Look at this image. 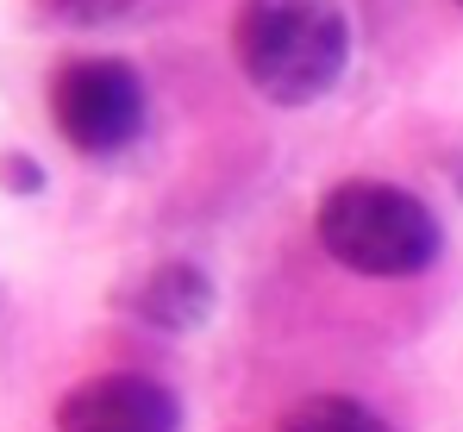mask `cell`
Listing matches in <instances>:
<instances>
[{"label": "cell", "mask_w": 463, "mask_h": 432, "mask_svg": "<svg viewBox=\"0 0 463 432\" xmlns=\"http://www.w3.org/2000/svg\"><path fill=\"white\" fill-rule=\"evenodd\" d=\"M57 432H182V401L156 376L107 370L57 401Z\"/></svg>", "instance_id": "cell-4"}, {"label": "cell", "mask_w": 463, "mask_h": 432, "mask_svg": "<svg viewBox=\"0 0 463 432\" xmlns=\"http://www.w3.org/2000/svg\"><path fill=\"white\" fill-rule=\"evenodd\" d=\"M0 188H19V195H38L44 188V169H38V157H0Z\"/></svg>", "instance_id": "cell-8"}, {"label": "cell", "mask_w": 463, "mask_h": 432, "mask_svg": "<svg viewBox=\"0 0 463 432\" xmlns=\"http://www.w3.org/2000/svg\"><path fill=\"white\" fill-rule=\"evenodd\" d=\"M282 432H388V420L351 395H313L282 420Z\"/></svg>", "instance_id": "cell-6"}, {"label": "cell", "mask_w": 463, "mask_h": 432, "mask_svg": "<svg viewBox=\"0 0 463 432\" xmlns=\"http://www.w3.org/2000/svg\"><path fill=\"white\" fill-rule=\"evenodd\" d=\"M113 307H119L126 320L151 326V332L182 339V332H201V326L213 320L220 288H213V276H207L201 264H188V257H163V264H151V270H138L132 283H119Z\"/></svg>", "instance_id": "cell-5"}, {"label": "cell", "mask_w": 463, "mask_h": 432, "mask_svg": "<svg viewBox=\"0 0 463 432\" xmlns=\"http://www.w3.org/2000/svg\"><path fill=\"white\" fill-rule=\"evenodd\" d=\"M232 57L276 107L326 101L351 63V19L338 0H238Z\"/></svg>", "instance_id": "cell-1"}, {"label": "cell", "mask_w": 463, "mask_h": 432, "mask_svg": "<svg viewBox=\"0 0 463 432\" xmlns=\"http://www.w3.org/2000/svg\"><path fill=\"white\" fill-rule=\"evenodd\" d=\"M51 120L76 157L113 163L145 139V120H151L145 75L126 57H70L51 75Z\"/></svg>", "instance_id": "cell-3"}, {"label": "cell", "mask_w": 463, "mask_h": 432, "mask_svg": "<svg viewBox=\"0 0 463 432\" xmlns=\"http://www.w3.org/2000/svg\"><path fill=\"white\" fill-rule=\"evenodd\" d=\"M313 232H319L332 264H345L357 276H383V283L432 270L439 251H445L439 214L413 188L376 182V176H351V182L326 188L319 214H313Z\"/></svg>", "instance_id": "cell-2"}, {"label": "cell", "mask_w": 463, "mask_h": 432, "mask_svg": "<svg viewBox=\"0 0 463 432\" xmlns=\"http://www.w3.org/2000/svg\"><path fill=\"white\" fill-rule=\"evenodd\" d=\"M458 6H463V0H458Z\"/></svg>", "instance_id": "cell-9"}, {"label": "cell", "mask_w": 463, "mask_h": 432, "mask_svg": "<svg viewBox=\"0 0 463 432\" xmlns=\"http://www.w3.org/2000/svg\"><path fill=\"white\" fill-rule=\"evenodd\" d=\"M138 0H38V13H51V19H63V25H113V19H126Z\"/></svg>", "instance_id": "cell-7"}]
</instances>
